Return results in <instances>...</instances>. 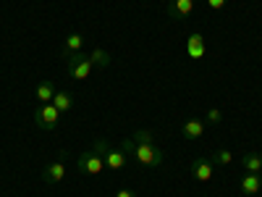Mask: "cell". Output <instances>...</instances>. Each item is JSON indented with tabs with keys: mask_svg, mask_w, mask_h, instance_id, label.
Returning <instances> with one entry per match:
<instances>
[{
	"mask_svg": "<svg viewBox=\"0 0 262 197\" xmlns=\"http://www.w3.org/2000/svg\"><path fill=\"white\" fill-rule=\"evenodd\" d=\"M121 150L126 152V158L137 161L142 168H158V166H163V150L155 145V137H152V131H147V129H139L128 140H123Z\"/></svg>",
	"mask_w": 262,
	"mask_h": 197,
	"instance_id": "cell-1",
	"label": "cell"
},
{
	"mask_svg": "<svg viewBox=\"0 0 262 197\" xmlns=\"http://www.w3.org/2000/svg\"><path fill=\"white\" fill-rule=\"evenodd\" d=\"M105 150H107L105 140H95L92 147L86 152H81L79 161H76L79 173H84V176H100L105 171Z\"/></svg>",
	"mask_w": 262,
	"mask_h": 197,
	"instance_id": "cell-2",
	"label": "cell"
},
{
	"mask_svg": "<svg viewBox=\"0 0 262 197\" xmlns=\"http://www.w3.org/2000/svg\"><path fill=\"white\" fill-rule=\"evenodd\" d=\"M58 121H60V111H58L53 103L37 105V111H34V124H37L42 131H53V129L58 126Z\"/></svg>",
	"mask_w": 262,
	"mask_h": 197,
	"instance_id": "cell-3",
	"label": "cell"
},
{
	"mask_svg": "<svg viewBox=\"0 0 262 197\" xmlns=\"http://www.w3.org/2000/svg\"><path fill=\"white\" fill-rule=\"evenodd\" d=\"M194 6H196V0H168V16L176 21H184L186 16H191Z\"/></svg>",
	"mask_w": 262,
	"mask_h": 197,
	"instance_id": "cell-4",
	"label": "cell"
},
{
	"mask_svg": "<svg viewBox=\"0 0 262 197\" xmlns=\"http://www.w3.org/2000/svg\"><path fill=\"white\" fill-rule=\"evenodd\" d=\"M212 173H215V163H212L210 158H194V163H191V176H194L196 182H210Z\"/></svg>",
	"mask_w": 262,
	"mask_h": 197,
	"instance_id": "cell-5",
	"label": "cell"
},
{
	"mask_svg": "<svg viewBox=\"0 0 262 197\" xmlns=\"http://www.w3.org/2000/svg\"><path fill=\"white\" fill-rule=\"evenodd\" d=\"M63 176H66V158L63 155L42 171V179H45L48 184H58V182H63Z\"/></svg>",
	"mask_w": 262,
	"mask_h": 197,
	"instance_id": "cell-6",
	"label": "cell"
},
{
	"mask_svg": "<svg viewBox=\"0 0 262 197\" xmlns=\"http://www.w3.org/2000/svg\"><path fill=\"white\" fill-rule=\"evenodd\" d=\"M126 152L121 147H107L105 150V168H111V171H121L126 166Z\"/></svg>",
	"mask_w": 262,
	"mask_h": 197,
	"instance_id": "cell-7",
	"label": "cell"
},
{
	"mask_svg": "<svg viewBox=\"0 0 262 197\" xmlns=\"http://www.w3.org/2000/svg\"><path fill=\"white\" fill-rule=\"evenodd\" d=\"M186 53H189V58H194V61L205 58L207 48H205V37H202L200 32H194V34L186 40Z\"/></svg>",
	"mask_w": 262,
	"mask_h": 197,
	"instance_id": "cell-8",
	"label": "cell"
},
{
	"mask_svg": "<svg viewBox=\"0 0 262 197\" xmlns=\"http://www.w3.org/2000/svg\"><path fill=\"white\" fill-rule=\"evenodd\" d=\"M181 134L184 140H200L205 134V121L202 119H189L181 124Z\"/></svg>",
	"mask_w": 262,
	"mask_h": 197,
	"instance_id": "cell-9",
	"label": "cell"
},
{
	"mask_svg": "<svg viewBox=\"0 0 262 197\" xmlns=\"http://www.w3.org/2000/svg\"><path fill=\"white\" fill-rule=\"evenodd\" d=\"M81 45H84V37L79 32L69 34V37H66V42H63V58H69L74 53H81Z\"/></svg>",
	"mask_w": 262,
	"mask_h": 197,
	"instance_id": "cell-10",
	"label": "cell"
},
{
	"mask_svg": "<svg viewBox=\"0 0 262 197\" xmlns=\"http://www.w3.org/2000/svg\"><path fill=\"white\" fill-rule=\"evenodd\" d=\"M55 84L53 82H42L39 87H37V100H39V105H48V103H53V97H55Z\"/></svg>",
	"mask_w": 262,
	"mask_h": 197,
	"instance_id": "cell-11",
	"label": "cell"
},
{
	"mask_svg": "<svg viewBox=\"0 0 262 197\" xmlns=\"http://www.w3.org/2000/svg\"><path fill=\"white\" fill-rule=\"evenodd\" d=\"M259 189H262L259 173H247V176L242 179V192H244V194H257Z\"/></svg>",
	"mask_w": 262,
	"mask_h": 197,
	"instance_id": "cell-12",
	"label": "cell"
},
{
	"mask_svg": "<svg viewBox=\"0 0 262 197\" xmlns=\"http://www.w3.org/2000/svg\"><path fill=\"white\" fill-rule=\"evenodd\" d=\"M242 166H244L247 173H259L262 171V155L259 152H249V155L242 158Z\"/></svg>",
	"mask_w": 262,
	"mask_h": 197,
	"instance_id": "cell-13",
	"label": "cell"
},
{
	"mask_svg": "<svg viewBox=\"0 0 262 197\" xmlns=\"http://www.w3.org/2000/svg\"><path fill=\"white\" fill-rule=\"evenodd\" d=\"M53 105L58 108L60 113H69L71 108H74V95H71V92H55V97H53Z\"/></svg>",
	"mask_w": 262,
	"mask_h": 197,
	"instance_id": "cell-14",
	"label": "cell"
},
{
	"mask_svg": "<svg viewBox=\"0 0 262 197\" xmlns=\"http://www.w3.org/2000/svg\"><path fill=\"white\" fill-rule=\"evenodd\" d=\"M90 58H92V63L95 66H100V69H107V66H111V53H107V50H102V48H95L92 53H90Z\"/></svg>",
	"mask_w": 262,
	"mask_h": 197,
	"instance_id": "cell-15",
	"label": "cell"
},
{
	"mask_svg": "<svg viewBox=\"0 0 262 197\" xmlns=\"http://www.w3.org/2000/svg\"><path fill=\"white\" fill-rule=\"evenodd\" d=\"M210 161L217 163V166H228V163H233V152H231V150H217Z\"/></svg>",
	"mask_w": 262,
	"mask_h": 197,
	"instance_id": "cell-16",
	"label": "cell"
},
{
	"mask_svg": "<svg viewBox=\"0 0 262 197\" xmlns=\"http://www.w3.org/2000/svg\"><path fill=\"white\" fill-rule=\"evenodd\" d=\"M207 121L210 124H221L223 121V113L217 111V108H210V111H207Z\"/></svg>",
	"mask_w": 262,
	"mask_h": 197,
	"instance_id": "cell-17",
	"label": "cell"
},
{
	"mask_svg": "<svg viewBox=\"0 0 262 197\" xmlns=\"http://www.w3.org/2000/svg\"><path fill=\"white\" fill-rule=\"evenodd\" d=\"M207 6H210L212 11H221V8L226 6V0H207Z\"/></svg>",
	"mask_w": 262,
	"mask_h": 197,
	"instance_id": "cell-18",
	"label": "cell"
},
{
	"mask_svg": "<svg viewBox=\"0 0 262 197\" xmlns=\"http://www.w3.org/2000/svg\"><path fill=\"white\" fill-rule=\"evenodd\" d=\"M116 197H137V194H134V192H131V189H121V192H118Z\"/></svg>",
	"mask_w": 262,
	"mask_h": 197,
	"instance_id": "cell-19",
	"label": "cell"
}]
</instances>
